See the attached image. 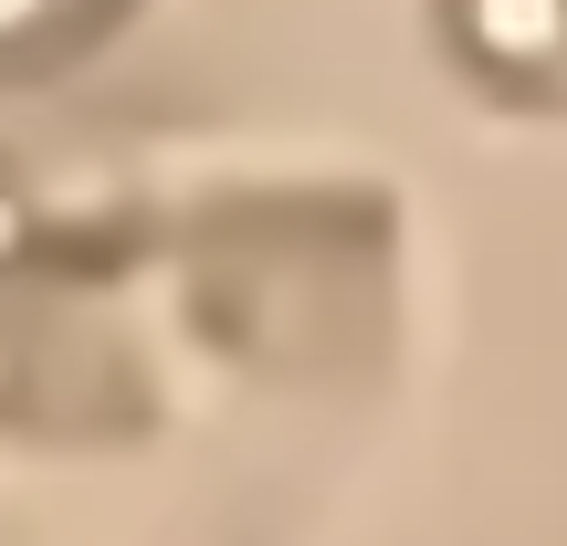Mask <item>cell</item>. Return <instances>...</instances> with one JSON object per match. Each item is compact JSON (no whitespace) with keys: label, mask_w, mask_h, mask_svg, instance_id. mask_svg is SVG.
<instances>
[{"label":"cell","mask_w":567,"mask_h":546,"mask_svg":"<svg viewBox=\"0 0 567 546\" xmlns=\"http://www.w3.org/2000/svg\"><path fill=\"white\" fill-rule=\"evenodd\" d=\"M452 32L494 84H557L567 74V0H452Z\"/></svg>","instance_id":"6da1fadb"},{"label":"cell","mask_w":567,"mask_h":546,"mask_svg":"<svg viewBox=\"0 0 567 546\" xmlns=\"http://www.w3.org/2000/svg\"><path fill=\"white\" fill-rule=\"evenodd\" d=\"M105 0H0V53H42V42L84 32Z\"/></svg>","instance_id":"7a4b0ae2"}]
</instances>
